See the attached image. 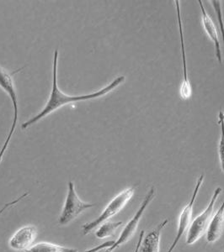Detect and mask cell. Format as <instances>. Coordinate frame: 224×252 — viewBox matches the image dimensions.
<instances>
[{
    "mask_svg": "<svg viewBox=\"0 0 224 252\" xmlns=\"http://www.w3.org/2000/svg\"><path fill=\"white\" fill-rule=\"evenodd\" d=\"M58 50L56 49L54 52V57H53V64H52V88L48 101H47V103H46V105L42 109V110L40 111V113H38L37 115L34 116V117H32L29 121L22 124V126H21L22 129H27L29 126L34 125L38 121H40L43 118L46 117L47 115H51L57 109H60L66 104L75 103V102H79V101L90 100V99H95V98L103 97L105 95L108 94L109 93L113 91L114 89H116L118 86H120L126 80V78L124 76H120V77L115 78L107 86L98 90L96 92L93 93V94L71 96V95L66 94L62 92L61 89L58 88Z\"/></svg>",
    "mask_w": 224,
    "mask_h": 252,
    "instance_id": "obj_1",
    "label": "cell"
},
{
    "mask_svg": "<svg viewBox=\"0 0 224 252\" xmlns=\"http://www.w3.org/2000/svg\"><path fill=\"white\" fill-rule=\"evenodd\" d=\"M135 187L127 188L112 198V201L107 204L103 212L101 213L98 218L83 224L82 227V232L83 235H89L97 227L101 226L102 223L109 221L110 219L117 215L118 213L121 212L124 207L126 206L127 203L132 199L135 193Z\"/></svg>",
    "mask_w": 224,
    "mask_h": 252,
    "instance_id": "obj_2",
    "label": "cell"
},
{
    "mask_svg": "<svg viewBox=\"0 0 224 252\" xmlns=\"http://www.w3.org/2000/svg\"><path fill=\"white\" fill-rule=\"evenodd\" d=\"M24 67L17 69L12 72H8V70L3 68L0 66V87L4 90V92L9 95L13 103V108H14V115H13V123H12L11 129L9 130V135L6 138L5 142L3 144L2 149L0 150V163L2 161L3 155L6 151L8 149L9 142L11 141L12 136L15 133L16 126H17L18 117H19V106H18V96L16 89H15V81L14 77L18 72H20L21 70H23Z\"/></svg>",
    "mask_w": 224,
    "mask_h": 252,
    "instance_id": "obj_3",
    "label": "cell"
},
{
    "mask_svg": "<svg viewBox=\"0 0 224 252\" xmlns=\"http://www.w3.org/2000/svg\"><path fill=\"white\" fill-rule=\"evenodd\" d=\"M223 192V189L219 187L215 189L213 192V196L211 198L209 204L207 208L201 215L195 217L190 223V228L187 231V245H193L196 241H199L203 235L207 233V229L209 226L211 220L213 218V212H214V207L216 202L219 198V195Z\"/></svg>",
    "mask_w": 224,
    "mask_h": 252,
    "instance_id": "obj_4",
    "label": "cell"
},
{
    "mask_svg": "<svg viewBox=\"0 0 224 252\" xmlns=\"http://www.w3.org/2000/svg\"><path fill=\"white\" fill-rule=\"evenodd\" d=\"M95 206V204L81 200L75 190V184L72 181H69L66 200L58 219V223L62 226L67 225L75 220L84 210Z\"/></svg>",
    "mask_w": 224,
    "mask_h": 252,
    "instance_id": "obj_5",
    "label": "cell"
},
{
    "mask_svg": "<svg viewBox=\"0 0 224 252\" xmlns=\"http://www.w3.org/2000/svg\"><path fill=\"white\" fill-rule=\"evenodd\" d=\"M155 194V188L152 186L149 189V191L147 193L146 196H145V198H144L140 208L136 212L134 216L131 219V220L128 221V223L125 225L123 229L121 230V235H120L119 238H118L116 241H115L114 244L112 245V247L106 250V252H112L113 251H115V249H117L118 247H120L122 245H124V244L128 242L133 237V235H134L136 231H137V229H138V223L141 220V218L143 217L145 210L149 207L150 203L152 202Z\"/></svg>",
    "mask_w": 224,
    "mask_h": 252,
    "instance_id": "obj_6",
    "label": "cell"
},
{
    "mask_svg": "<svg viewBox=\"0 0 224 252\" xmlns=\"http://www.w3.org/2000/svg\"><path fill=\"white\" fill-rule=\"evenodd\" d=\"M205 175L201 174L197 179L196 184H195V189L193 191L192 196L190 198L189 203L183 208L181 211V215L179 216L178 220V229H177V234H176V238L171 244L170 248L167 252H173L174 250L176 249L179 241L181 240V237L185 235V233L188 231V229L190 228V223L192 221L193 209H194V204H195V200L197 198L199 191L201 189V185L203 184L204 181Z\"/></svg>",
    "mask_w": 224,
    "mask_h": 252,
    "instance_id": "obj_7",
    "label": "cell"
},
{
    "mask_svg": "<svg viewBox=\"0 0 224 252\" xmlns=\"http://www.w3.org/2000/svg\"><path fill=\"white\" fill-rule=\"evenodd\" d=\"M176 12H177V19H178L179 31H180V39H181V58H182V65H183V81L181 83L180 94L183 99H189L192 95V88L190 84V81L188 76V69H187V53L185 48L184 32H183V22L181 18V7L180 1H175Z\"/></svg>",
    "mask_w": 224,
    "mask_h": 252,
    "instance_id": "obj_8",
    "label": "cell"
},
{
    "mask_svg": "<svg viewBox=\"0 0 224 252\" xmlns=\"http://www.w3.org/2000/svg\"><path fill=\"white\" fill-rule=\"evenodd\" d=\"M37 236V229L34 225L21 227L13 235L9 241V246L15 251H26L32 247Z\"/></svg>",
    "mask_w": 224,
    "mask_h": 252,
    "instance_id": "obj_9",
    "label": "cell"
},
{
    "mask_svg": "<svg viewBox=\"0 0 224 252\" xmlns=\"http://www.w3.org/2000/svg\"><path fill=\"white\" fill-rule=\"evenodd\" d=\"M198 3H200V7H201V21H202L205 32L209 36L210 40H212L214 44L217 59L219 61V63H223V57H222L221 46H220L218 30H217V27L212 20V18L210 17L206 11L202 1L199 0Z\"/></svg>",
    "mask_w": 224,
    "mask_h": 252,
    "instance_id": "obj_10",
    "label": "cell"
},
{
    "mask_svg": "<svg viewBox=\"0 0 224 252\" xmlns=\"http://www.w3.org/2000/svg\"><path fill=\"white\" fill-rule=\"evenodd\" d=\"M224 230V201L218 211L213 215L209 226L206 233L208 243H214L219 241Z\"/></svg>",
    "mask_w": 224,
    "mask_h": 252,
    "instance_id": "obj_11",
    "label": "cell"
},
{
    "mask_svg": "<svg viewBox=\"0 0 224 252\" xmlns=\"http://www.w3.org/2000/svg\"><path fill=\"white\" fill-rule=\"evenodd\" d=\"M168 222L169 220H164L155 229L144 236L138 252H159L161 234Z\"/></svg>",
    "mask_w": 224,
    "mask_h": 252,
    "instance_id": "obj_12",
    "label": "cell"
},
{
    "mask_svg": "<svg viewBox=\"0 0 224 252\" xmlns=\"http://www.w3.org/2000/svg\"><path fill=\"white\" fill-rule=\"evenodd\" d=\"M25 252H79L78 250L69 247H63L56 244L48 242H40Z\"/></svg>",
    "mask_w": 224,
    "mask_h": 252,
    "instance_id": "obj_13",
    "label": "cell"
},
{
    "mask_svg": "<svg viewBox=\"0 0 224 252\" xmlns=\"http://www.w3.org/2000/svg\"><path fill=\"white\" fill-rule=\"evenodd\" d=\"M122 223H123L122 221H118V222L107 221L102 223L101 226H99V229L95 232V236L99 239L111 237L115 234L116 229L121 226Z\"/></svg>",
    "mask_w": 224,
    "mask_h": 252,
    "instance_id": "obj_14",
    "label": "cell"
},
{
    "mask_svg": "<svg viewBox=\"0 0 224 252\" xmlns=\"http://www.w3.org/2000/svg\"><path fill=\"white\" fill-rule=\"evenodd\" d=\"M219 124L221 126V136L219 141V155L221 168L224 172V117L223 111L219 112Z\"/></svg>",
    "mask_w": 224,
    "mask_h": 252,
    "instance_id": "obj_15",
    "label": "cell"
},
{
    "mask_svg": "<svg viewBox=\"0 0 224 252\" xmlns=\"http://www.w3.org/2000/svg\"><path fill=\"white\" fill-rule=\"evenodd\" d=\"M211 3H213V8L215 9L216 14L218 16V20H219V26H220V31H221L222 37L224 42V17H223V12H222L221 1H211Z\"/></svg>",
    "mask_w": 224,
    "mask_h": 252,
    "instance_id": "obj_16",
    "label": "cell"
},
{
    "mask_svg": "<svg viewBox=\"0 0 224 252\" xmlns=\"http://www.w3.org/2000/svg\"><path fill=\"white\" fill-rule=\"evenodd\" d=\"M114 242H115V241H107V242L101 244V245L95 247V248H91V249L87 250V251H85L84 252H99L100 251H101V250H107L108 248H110V247H112V245L114 244Z\"/></svg>",
    "mask_w": 224,
    "mask_h": 252,
    "instance_id": "obj_17",
    "label": "cell"
},
{
    "mask_svg": "<svg viewBox=\"0 0 224 252\" xmlns=\"http://www.w3.org/2000/svg\"><path fill=\"white\" fill-rule=\"evenodd\" d=\"M144 230H142L141 233H140V235H139V238H138V242H137V245H136V248L134 250V252H138L139 251V247L141 246L142 241L144 240Z\"/></svg>",
    "mask_w": 224,
    "mask_h": 252,
    "instance_id": "obj_18",
    "label": "cell"
},
{
    "mask_svg": "<svg viewBox=\"0 0 224 252\" xmlns=\"http://www.w3.org/2000/svg\"></svg>",
    "mask_w": 224,
    "mask_h": 252,
    "instance_id": "obj_19",
    "label": "cell"
},
{
    "mask_svg": "<svg viewBox=\"0 0 224 252\" xmlns=\"http://www.w3.org/2000/svg\"></svg>",
    "mask_w": 224,
    "mask_h": 252,
    "instance_id": "obj_20",
    "label": "cell"
}]
</instances>
